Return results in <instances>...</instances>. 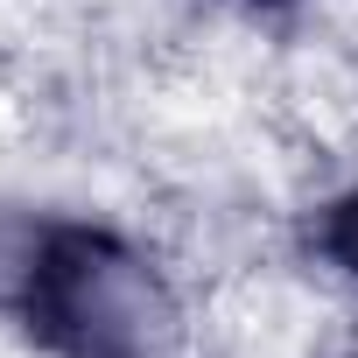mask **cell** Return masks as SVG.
Segmentation results:
<instances>
[{"label": "cell", "mask_w": 358, "mask_h": 358, "mask_svg": "<svg viewBox=\"0 0 358 358\" xmlns=\"http://www.w3.org/2000/svg\"><path fill=\"white\" fill-rule=\"evenodd\" d=\"M0 309L50 358L183 351V309L155 260L85 218H0Z\"/></svg>", "instance_id": "cell-1"}, {"label": "cell", "mask_w": 358, "mask_h": 358, "mask_svg": "<svg viewBox=\"0 0 358 358\" xmlns=\"http://www.w3.org/2000/svg\"><path fill=\"white\" fill-rule=\"evenodd\" d=\"M309 246H316V253H323L344 281H358V190H344V197H330V204L316 211Z\"/></svg>", "instance_id": "cell-2"}, {"label": "cell", "mask_w": 358, "mask_h": 358, "mask_svg": "<svg viewBox=\"0 0 358 358\" xmlns=\"http://www.w3.org/2000/svg\"><path fill=\"white\" fill-rule=\"evenodd\" d=\"M232 8H253L260 15V8H288V0H232Z\"/></svg>", "instance_id": "cell-3"}]
</instances>
